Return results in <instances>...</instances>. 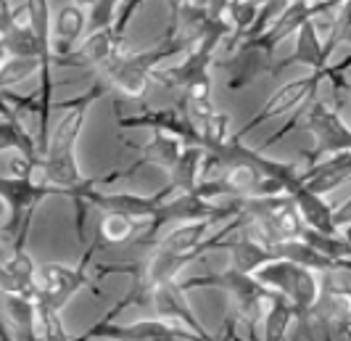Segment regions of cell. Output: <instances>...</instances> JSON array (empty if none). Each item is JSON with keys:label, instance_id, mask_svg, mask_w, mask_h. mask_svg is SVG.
I'll return each instance as SVG.
<instances>
[{"label": "cell", "instance_id": "obj_5", "mask_svg": "<svg viewBox=\"0 0 351 341\" xmlns=\"http://www.w3.org/2000/svg\"><path fill=\"white\" fill-rule=\"evenodd\" d=\"M101 249L98 241H93L88 252L82 254V259L77 265H61V262H48L37 268V299L45 307H51L56 312H61L69 305L71 299L82 291V288H93L88 275V265L93 254ZM95 294H101L98 288H93Z\"/></svg>", "mask_w": 351, "mask_h": 341}, {"label": "cell", "instance_id": "obj_18", "mask_svg": "<svg viewBox=\"0 0 351 341\" xmlns=\"http://www.w3.org/2000/svg\"><path fill=\"white\" fill-rule=\"evenodd\" d=\"M293 307L291 302L280 296V294H272L269 296V309L264 315L267 320V328H264V341H285L288 336V325H291V318H293Z\"/></svg>", "mask_w": 351, "mask_h": 341}, {"label": "cell", "instance_id": "obj_23", "mask_svg": "<svg viewBox=\"0 0 351 341\" xmlns=\"http://www.w3.org/2000/svg\"><path fill=\"white\" fill-rule=\"evenodd\" d=\"M8 222V204L3 201V196H0V228Z\"/></svg>", "mask_w": 351, "mask_h": 341}, {"label": "cell", "instance_id": "obj_15", "mask_svg": "<svg viewBox=\"0 0 351 341\" xmlns=\"http://www.w3.org/2000/svg\"><path fill=\"white\" fill-rule=\"evenodd\" d=\"M3 151H19V156L29 159L40 167V154H37V143L32 138V132L19 122L16 117L14 119H3L0 117V154Z\"/></svg>", "mask_w": 351, "mask_h": 341}, {"label": "cell", "instance_id": "obj_24", "mask_svg": "<svg viewBox=\"0 0 351 341\" xmlns=\"http://www.w3.org/2000/svg\"><path fill=\"white\" fill-rule=\"evenodd\" d=\"M5 56H8L5 54V45H3V40H0V64H3V58H5Z\"/></svg>", "mask_w": 351, "mask_h": 341}, {"label": "cell", "instance_id": "obj_16", "mask_svg": "<svg viewBox=\"0 0 351 341\" xmlns=\"http://www.w3.org/2000/svg\"><path fill=\"white\" fill-rule=\"evenodd\" d=\"M201 159H204V148L193 145V148H182L180 159L172 167V193H191L198 185V175H201Z\"/></svg>", "mask_w": 351, "mask_h": 341}, {"label": "cell", "instance_id": "obj_25", "mask_svg": "<svg viewBox=\"0 0 351 341\" xmlns=\"http://www.w3.org/2000/svg\"><path fill=\"white\" fill-rule=\"evenodd\" d=\"M175 3H180V0H175Z\"/></svg>", "mask_w": 351, "mask_h": 341}, {"label": "cell", "instance_id": "obj_7", "mask_svg": "<svg viewBox=\"0 0 351 341\" xmlns=\"http://www.w3.org/2000/svg\"><path fill=\"white\" fill-rule=\"evenodd\" d=\"M175 51V48H156L151 54H141V56H130V58H119L114 67H108V82L117 90H122L124 95L135 98L145 90V82L151 77V69L156 67L164 56Z\"/></svg>", "mask_w": 351, "mask_h": 341}, {"label": "cell", "instance_id": "obj_4", "mask_svg": "<svg viewBox=\"0 0 351 341\" xmlns=\"http://www.w3.org/2000/svg\"><path fill=\"white\" fill-rule=\"evenodd\" d=\"M254 272L264 288H272L275 294L285 296L299 318L312 315V307L319 299V283L309 268L291 262V259H272V262H264Z\"/></svg>", "mask_w": 351, "mask_h": 341}, {"label": "cell", "instance_id": "obj_6", "mask_svg": "<svg viewBox=\"0 0 351 341\" xmlns=\"http://www.w3.org/2000/svg\"><path fill=\"white\" fill-rule=\"evenodd\" d=\"M53 193L58 191L45 183H35L32 178H0V196L8 204V222L3 225V231L14 238L11 252L27 249V233L37 207Z\"/></svg>", "mask_w": 351, "mask_h": 341}, {"label": "cell", "instance_id": "obj_22", "mask_svg": "<svg viewBox=\"0 0 351 341\" xmlns=\"http://www.w3.org/2000/svg\"><path fill=\"white\" fill-rule=\"evenodd\" d=\"M225 336H228L230 341H246V339H241V336L235 333V328H232V318H228V320H225Z\"/></svg>", "mask_w": 351, "mask_h": 341}, {"label": "cell", "instance_id": "obj_21", "mask_svg": "<svg viewBox=\"0 0 351 341\" xmlns=\"http://www.w3.org/2000/svg\"><path fill=\"white\" fill-rule=\"evenodd\" d=\"M0 265H3V254H0ZM0 341H14L11 331H8V325H5V320H3V309H0Z\"/></svg>", "mask_w": 351, "mask_h": 341}, {"label": "cell", "instance_id": "obj_17", "mask_svg": "<svg viewBox=\"0 0 351 341\" xmlns=\"http://www.w3.org/2000/svg\"><path fill=\"white\" fill-rule=\"evenodd\" d=\"M43 58L45 56H5L0 64V90H8L35 77L43 67Z\"/></svg>", "mask_w": 351, "mask_h": 341}, {"label": "cell", "instance_id": "obj_19", "mask_svg": "<svg viewBox=\"0 0 351 341\" xmlns=\"http://www.w3.org/2000/svg\"><path fill=\"white\" fill-rule=\"evenodd\" d=\"M138 233V220L124 215H114V212H104L101 222H98V233L95 241L106 246V244H124L132 235Z\"/></svg>", "mask_w": 351, "mask_h": 341}, {"label": "cell", "instance_id": "obj_10", "mask_svg": "<svg viewBox=\"0 0 351 341\" xmlns=\"http://www.w3.org/2000/svg\"><path fill=\"white\" fill-rule=\"evenodd\" d=\"M148 305H154L156 318H161V320H172V323H175V320H182L185 328L193 331L201 341H217V339H211L209 333L204 331V325L195 320L193 309L188 307L185 296H182V288H177L175 283H164V286L154 288Z\"/></svg>", "mask_w": 351, "mask_h": 341}, {"label": "cell", "instance_id": "obj_13", "mask_svg": "<svg viewBox=\"0 0 351 341\" xmlns=\"http://www.w3.org/2000/svg\"><path fill=\"white\" fill-rule=\"evenodd\" d=\"M309 127L315 130L319 151H335V148H351V132L338 122V117L328 108L315 106L309 114Z\"/></svg>", "mask_w": 351, "mask_h": 341}, {"label": "cell", "instance_id": "obj_3", "mask_svg": "<svg viewBox=\"0 0 351 341\" xmlns=\"http://www.w3.org/2000/svg\"><path fill=\"white\" fill-rule=\"evenodd\" d=\"M204 286L228 291L230 299H232V309H235V318L232 320H241L248 328L251 336L256 333V323L264 318V302L272 296V291H267L248 272H238V270H230V272H222V275H198V278L185 281L180 288L188 291V288H204Z\"/></svg>", "mask_w": 351, "mask_h": 341}, {"label": "cell", "instance_id": "obj_8", "mask_svg": "<svg viewBox=\"0 0 351 341\" xmlns=\"http://www.w3.org/2000/svg\"><path fill=\"white\" fill-rule=\"evenodd\" d=\"M315 318L330 331V336H346L351 341V288L338 281L325 283L322 299H317Z\"/></svg>", "mask_w": 351, "mask_h": 341}, {"label": "cell", "instance_id": "obj_14", "mask_svg": "<svg viewBox=\"0 0 351 341\" xmlns=\"http://www.w3.org/2000/svg\"><path fill=\"white\" fill-rule=\"evenodd\" d=\"M211 222H214V217H209V220H191V222H185L182 228H177V231H172L169 235H164L154 246H158V252H175V254L198 252L201 254L198 246L204 244Z\"/></svg>", "mask_w": 351, "mask_h": 341}, {"label": "cell", "instance_id": "obj_12", "mask_svg": "<svg viewBox=\"0 0 351 341\" xmlns=\"http://www.w3.org/2000/svg\"><path fill=\"white\" fill-rule=\"evenodd\" d=\"M180 154H182V145H180V138L175 135H169V132H161L156 130V135L145 143L143 148V156L141 162H135L132 167H127L122 172H111V175H106L101 178V183H111V180H119V178H127V175H132L141 164H156V167H164V169H172L175 162L180 159Z\"/></svg>", "mask_w": 351, "mask_h": 341}, {"label": "cell", "instance_id": "obj_20", "mask_svg": "<svg viewBox=\"0 0 351 341\" xmlns=\"http://www.w3.org/2000/svg\"><path fill=\"white\" fill-rule=\"evenodd\" d=\"M16 30V8L11 0H0V37L11 35Z\"/></svg>", "mask_w": 351, "mask_h": 341}, {"label": "cell", "instance_id": "obj_11", "mask_svg": "<svg viewBox=\"0 0 351 341\" xmlns=\"http://www.w3.org/2000/svg\"><path fill=\"white\" fill-rule=\"evenodd\" d=\"M88 30V14L80 3H66L58 14L56 21H51V54L64 56L71 48H77V43L82 40Z\"/></svg>", "mask_w": 351, "mask_h": 341}, {"label": "cell", "instance_id": "obj_2", "mask_svg": "<svg viewBox=\"0 0 351 341\" xmlns=\"http://www.w3.org/2000/svg\"><path fill=\"white\" fill-rule=\"evenodd\" d=\"M130 305H132V299L124 294L122 299L111 307L98 323L88 328L82 336H77V339L71 341H201L193 331L177 328L172 320H161V318L138 320V323L130 325H117L114 318Z\"/></svg>", "mask_w": 351, "mask_h": 341}, {"label": "cell", "instance_id": "obj_1", "mask_svg": "<svg viewBox=\"0 0 351 341\" xmlns=\"http://www.w3.org/2000/svg\"><path fill=\"white\" fill-rule=\"evenodd\" d=\"M104 93L106 88L98 85V88L88 90L71 101L53 104V106L64 108V117L56 122L53 132L48 135V145L40 156L37 169H43V183L56 188L61 196H71V191H77L88 183L80 172V164H77V141L82 135L90 104L98 101Z\"/></svg>", "mask_w": 351, "mask_h": 341}, {"label": "cell", "instance_id": "obj_9", "mask_svg": "<svg viewBox=\"0 0 351 341\" xmlns=\"http://www.w3.org/2000/svg\"><path fill=\"white\" fill-rule=\"evenodd\" d=\"M37 296V265L27 249L3 257L0 265V296Z\"/></svg>", "mask_w": 351, "mask_h": 341}]
</instances>
